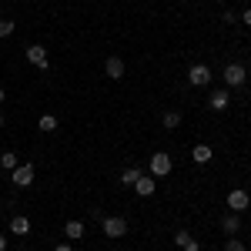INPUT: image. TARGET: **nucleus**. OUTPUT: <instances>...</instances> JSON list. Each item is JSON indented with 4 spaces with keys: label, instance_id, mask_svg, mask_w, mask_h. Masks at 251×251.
I'll return each mask as SVG.
<instances>
[{
    "label": "nucleus",
    "instance_id": "4468645a",
    "mask_svg": "<svg viewBox=\"0 0 251 251\" xmlns=\"http://www.w3.org/2000/svg\"><path fill=\"white\" fill-rule=\"evenodd\" d=\"M10 231H14V234H30V218L17 214V218L10 221Z\"/></svg>",
    "mask_w": 251,
    "mask_h": 251
},
{
    "label": "nucleus",
    "instance_id": "f03ea898",
    "mask_svg": "<svg viewBox=\"0 0 251 251\" xmlns=\"http://www.w3.org/2000/svg\"><path fill=\"white\" fill-rule=\"evenodd\" d=\"M100 228H104L107 238H124L127 234V218H104Z\"/></svg>",
    "mask_w": 251,
    "mask_h": 251
},
{
    "label": "nucleus",
    "instance_id": "20e7f679",
    "mask_svg": "<svg viewBox=\"0 0 251 251\" xmlns=\"http://www.w3.org/2000/svg\"><path fill=\"white\" fill-rule=\"evenodd\" d=\"M245 80H248V71H245L241 64H228V67H225V84H228V87H241Z\"/></svg>",
    "mask_w": 251,
    "mask_h": 251
},
{
    "label": "nucleus",
    "instance_id": "393cba45",
    "mask_svg": "<svg viewBox=\"0 0 251 251\" xmlns=\"http://www.w3.org/2000/svg\"><path fill=\"white\" fill-rule=\"evenodd\" d=\"M54 251H74V248H71V245H57Z\"/></svg>",
    "mask_w": 251,
    "mask_h": 251
},
{
    "label": "nucleus",
    "instance_id": "423d86ee",
    "mask_svg": "<svg viewBox=\"0 0 251 251\" xmlns=\"http://www.w3.org/2000/svg\"><path fill=\"white\" fill-rule=\"evenodd\" d=\"M27 60H30L34 67H40V71L50 67V60H47V47H40V44H30V47H27Z\"/></svg>",
    "mask_w": 251,
    "mask_h": 251
},
{
    "label": "nucleus",
    "instance_id": "a878e982",
    "mask_svg": "<svg viewBox=\"0 0 251 251\" xmlns=\"http://www.w3.org/2000/svg\"><path fill=\"white\" fill-rule=\"evenodd\" d=\"M0 251H7V238L3 234H0Z\"/></svg>",
    "mask_w": 251,
    "mask_h": 251
},
{
    "label": "nucleus",
    "instance_id": "9d476101",
    "mask_svg": "<svg viewBox=\"0 0 251 251\" xmlns=\"http://www.w3.org/2000/svg\"><path fill=\"white\" fill-rule=\"evenodd\" d=\"M208 104H211V111H225V107L231 104V94H228V91H214V94L208 97Z\"/></svg>",
    "mask_w": 251,
    "mask_h": 251
},
{
    "label": "nucleus",
    "instance_id": "39448f33",
    "mask_svg": "<svg viewBox=\"0 0 251 251\" xmlns=\"http://www.w3.org/2000/svg\"><path fill=\"white\" fill-rule=\"evenodd\" d=\"M188 80H191L194 87H204V84H211V67H208V64H194L191 71H188Z\"/></svg>",
    "mask_w": 251,
    "mask_h": 251
},
{
    "label": "nucleus",
    "instance_id": "7ed1b4c3",
    "mask_svg": "<svg viewBox=\"0 0 251 251\" xmlns=\"http://www.w3.org/2000/svg\"><path fill=\"white\" fill-rule=\"evenodd\" d=\"M10 181H14L17 188H30V184H34V164H17L14 174H10Z\"/></svg>",
    "mask_w": 251,
    "mask_h": 251
},
{
    "label": "nucleus",
    "instance_id": "aec40b11",
    "mask_svg": "<svg viewBox=\"0 0 251 251\" xmlns=\"http://www.w3.org/2000/svg\"><path fill=\"white\" fill-rule=\"evenodd\" d=\"M181 251H201V245H198V238H188V241L181 245Z\"/></svg>",
    "mask_w": 251,
    "mask_h": 251
},
{
    "label": "nucleus",
    "instance_id": "b1692460",
    "mask_svg": "<svg viewBox=\"0 0 251 251\" xmlns=\"http://www.w3.org/2000/svg\"><path fill=\"white\" fill-rule=\"evenodd\" d=\"M241 24H245V27H251V7L245 10V14H241Z\"/></svg>",
    "mask_w": 251,
    "mask_h": 251
},
{
    "label": "nucleus",
    "instance_id": "9b49d317",
    "mask_svg": "<svg viewBox=\"0 0 251 251\" xmlns=\"http://www.w3.org/2000/svg\"><path fill=\"white\" fill-rule=\"evenodd\" d=\"M221 231L225 234H238L241 231V218H238V214H225V218H221Z\"/></svg>",
    "mask_w": 251,
    "mask_h": 251
},
{
    "label": "nucleus",
    "instance_id": "1a4fd4ad",
    "mask_svg": "<svg viewBox=\"0 0 251 251\" xmlns=\"http://www.w3.org/2000/svg\"><path fill=\"white\" fill-rule=\"evenodd\" d=\"M104 71H107V77H111V80H121V77H124V60H121V57H107V60H104Z\"/></svg>",
    "mask_w": 251,
    "mask_h": 251
},
{
    "label": "nucleus",
    "instance_id": "4be33fe9",
    "mask_svg": "<svg viewBox=\"0 0 251 251\" xmlns=\"http://www.w3.org/2000/svg\"><path fill=\"white\" fill-rule=\"evenodd\" d=\"M188 238H191V234H188V231H174V245H177V248H181V245H184V241H188Z\"/></svg>",
    "mask_w": 251,
    "mask_h": 251
},
{
    "label": "nucleus",
    "instance_id": "6e6552de",
    "mask_svg": "<svg viewBox=\"0 0 251 251\" xmlns=\"http://www.w3.org/2000/svg\"><path fill=\"white\" fill-rule=\"evenodd\" d=\"M134 191L141 194V198H151V194L157 191V181L151 177V174H141V177L134 181Z\"/></svg>",
    "mask_w": 251,
    "mask_h": 251
},
{
    "label": "nucleus",
    "instance_id": "6ab92c4d",
    "mask_svg": "<svg viewBox=\"0 0 251 251\" xmlns=\"http://www.w3.org/2000/svg\"><path fill=\"white\" fill-rule=\"evenodd\" d=\"M14 30H17V24H14V20H0V40H3V37H10Z\"/></svg>",
    "mask_w": 251,
    "mask_h": 251
},
{
    "label": "nucleus",
    "instance_id": "f8f14e48",
    "mask_svg": "<svg viewBox=\"0 0 251 251\" xmlns=\"http://www.w3.org/2000/svg\"><path fill=\"white\" fill-rule=\"evenodd\" d=\"M64 234H67L71 241H80V238L87 234V228H84V221H67V225H64Z\"/></svg>",
    "mask_w": 251,
    "mask_h": 251
},
{
    "label": "nucleus",
    "instance_id": "ddd939ff",
    "mask_svg": "<svg viewBox=\"0 0 251 251\" xmlns=\"http://www.w3.org/2000/svg\"><path fill=\"white\" fill-rule=\"evenodd\" d=\"M191 157H194V164H208L214 157V151L208 148V144H194V151H191Z\"/></svg>",
    "mask_w": 251,
    "mask_h": 251
},
{
    "label": "nucleus",
    "instance_id": "f257e3e1",
    "mask_svg": "<svg viewBox=\"0 0 251 251\" xmlns=\"http://www.w3.org/2000/svg\"><path fill=\"white\" fill-rule=\"evenodd\" d=\"M171 154H164V151H157V154H151V177H168L171 174Z\"/></svg>",
    "mask_w": 251,
    "mask_h": 251
},
{
    "label": "nucleus",
    "instance_id": "dca6fc26",
    "mask_svg": "<svg viewBox=\"0 0 251 251\" xmlns=\"http://www.w3.org/2000/svg\"><path fill=\"white\" fill-rule=\"evenodd\" d=\"M37 127L44 131V134H50V131H57V117H54V114H44V117L37 121Z\"/></svg>",
    "mask_w": 251,
    "mask_h": 251
},
{
    "label": "nucleus",
    "instance_id": "0eeeda50",
    "mask_svg": "<svg viewBox=\"0 0 251 251\" xmlns=\"http://www.w3.org/2000/svg\"><path fill=\"white\" fill-rule=\"evenodd\" d=\"M248 204H251V198H248V191H231L228 194V208H231L234 214H241V211H248Z\"/></svg>",
    "mask_w": 251,
    "mask_h": 251
},
{
    "label": "nucleus",
    "instance_id": "2eb2a0df",
    "mask_svg": "<svg viewBox=\"0 0 251 251\" xmlns=\"http://www.w3.org/2000/svg\"><path fill=\"white\" fill-rule=\"evenodd\" d=\"M161 124H164V131H174V127H181V114L177 111H168V114L161 117Z\"/></svg>",
    "mask_w": 251,
    "mask_h": 251
},
{
    "label": "nucleus",
    "instance_id": "412c9836",
    "mask_svg": "<svg viewBox=\"0 0 251 251\" xmlns=\"http://www.w3.org/2000/svg\"><path fill=\"white\" fill-rule=\"evenodd\" d=\"M225 251H245V245H241L238 238H228V245H225Z\"/></svg>",
    "mask_w": 251,
    "mask_h": 251
},
{
    "label": "nucleus",
    "instance_id": "bb28decb",
    "mask_svg": "<svg viewBox=\"0 0 251 251\" xmlns=\"http://www.w3.org/2000/svg\"><path fill=\"white\" fill-rule=\"evenodd\" d=\"M3 100H7V94H3V87H0V104H3Z\"/></svg>",
    "mask_w": 251,
    "mask_h": 251
},
{
    "label": "nucleus",
    "instance_id": "cd10ccee",
    "mask_svg": "<svg viewBox=\"0 0 251 251\" xmlns=\"http://www.w3.org/2000/svg\"><path fill=\"white\" fill-rule=\"evenodd\" d=\"M0 127H3V114H0Z\"/></svg>",
    "mask_w": 251,
    "mask_h": 251
},
{
    "label": "nucleus",
    "instance_id": "5701e85b",
    "mask_svg": "<svg viewBox=\"0 0 251 251\" xmlns=\"http://www.w3.org/2000/svg\"><path fill=\"white\" fill-rule=\"evenodd\" d=\"M221 20H225V24H238V14H234V10H225V17H221Z\"/></svg>",
    "mask_w": 251,
    "mask_h": 251
},
{
    "label": "nucleus",
    "instance_id": "a211bd4d",
    "mask_svg": "<svg viewBox=\"0 0 251 251\" xmlns=\"http://www.w3.org/2000/svg\"><path fill=\"white\" fill-rule=\"evenodd\" d=\"M0 168L14 171V168H17V154H14V151H3V154H0Z\"/></svg>",
    "mask_w": 251,
    "mask_h": 251
},
{
    "label": "nucleus",
    "instance_id": "f3484780",
    "mask_svg": "<svg viewBox=\"0 0 251 251\" xmlns=\"http://www.w3.org/2000/svg\"><path fill=\"white\" fill-rule=\"evenodd\" d=\"M137 177H141V171H137V168H127V171L121 174V184H124V188H134Z\"/></svg>",
    "mask_w": 251,
    "mask_h": 251
}]
</instances>
